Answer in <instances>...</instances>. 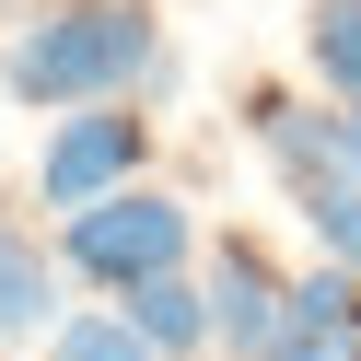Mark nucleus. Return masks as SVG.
<instances>
[{
  "instance_id": "nucleus-1",
  "label": "nucleus",
  "mask_w": 361,
  "mask_h": 361,
  "mask_svg": "<svg viewBox=\"0 0 361 361\" xmlns=\"http://www.w3.org/2000/svg\"><path fill=\"white\" fill-rule=\"evenodd\" d=\"M0 82H12V105H35V117H71V105L164 94L175 59H164L152 0H47V12H24V24H12Z\"/></svg>"
},
{
  "instance_id": "nucleus-2",
  "label": "nucleus",
  "mask_w": 361,
  "mask_h": 361,
  "mask_svg": "<svg viewBox=\"0 0 361 361\" xmlns=\"http://www.w3.org/2000/svg\"><path fill=\"white\" fill-rule=\"evenodd\" d=\"M187 257H198V210H187L175 187H117V198H94V210L59 221V268H71V280H94L105 303H117L128 280L187 268Z\"/></svg>"
},
{
  "instance_id": "nucleus-3",
  "label": "nucleus",
  "mask_w": 361,
  "mask_h": 361,
  "mask_svg": "<svg viewBox=\"0 0 361 361\" xmlns=\"http://www.w3.org/2000/svg\"><path fill=\"white\" fill-rule=\"evenodd\" d=\"M140 164H152V117H140V94H117V105H71V117L35 140V198L71 221V210H94V198L140 187Z\"/></svg>"
},
{
  "instance_id": "nucleus-4",
  "label": "nucleus",
  "mask_w": 361,
  "mask_h": 361,
  "mask_svg": "<svg viewBox=\"0 0 361 361\" xmlns=\"http://www.w3.org/2000/svg\"><path fill=\"white\" fill-rule=\"evenodd\" d=\"M198 280H210V350H221V361H257L268 338L291 326V268L268 257L257 233H221Z\"/></svg>"
},
{
  "instance_id": "nucleus-5",
  "label": "nucleus",
  "mask_w": 361,
  "mask_h": 361,
  "mask_svg": "<svg viewBox=\"0 0 361 361\" xmlns=\"http://www.w3.org/2000/svg\"><path fill=\"white\" fill-rule=\"evenodd\" d=\"M245 140H257L268 175L303 198L314 175H338V105H314V94H245Z\"/></svg>"
},
{
  "instance_id": "nucleus-6",
  "label": "nucleus",
  "mask_w": 361,
  "mask_h": 361,
  "mask_svg": "<svg viewBox=\"0 0 361 361\" xmlns=\"http://www.w3.org/2000/svg\"><path fill=\"white\" fill-rule=\"evenodd\" d=\"M47 326H59V245L24 210H0V350H24Z\"/></svg>"
},
{
  "instance_id": "nucleus-7",
  "label": "nucleus",
  "mask_w": 361,
  "mask_h": 361,
  "mask_svg": "<svg viewBox=\"0 0 361 361\" xmlns=\"http://www.w3.org/2000/svg\"><path fill=\"white\" fill-rule=\"evenodd\" d=\"M117 314H128V326H140L164 361H198V350H210V280H198V268L128 280V291H117Z\"/></svg>"
},
{
  "instance_id": "nucleus-8",
  "label": "nucleus",
  "mask_w": 361,
  "mask_h": 361,
  "mask_svg": "<svg viewBox=\"0 0 361 361\" xmlns=\"http://www.w3.org/2000/svg\"><path fill=\"white\" fill-rule=\"evenodd\" d=\"M303 71L326 105H361V0H314L303 12Z\"/></svg>"
},
{
  "instance_id": "nucleus-9",
  "label": "nucleus",
  "mask_w": 361,
  "mask_h": 361,
  "mask_svg": "<svg viewBox=\"0 0 361 361\" xmlns=\"http://www.w3.org/2000/svg\"><path fill=\"white\" fill-rule=\"evenodd\" d=\"M47 361H164V350H152L117 303H82V314H59V326H47Z\"/></svg>"
},
{
  "instance_id": "nucleus-10",
  "label": "nucleus",
  "mask_w": 361,
  "mask_h": 361,
  "mask_svg": "<svg viewBox=\"0 0 361 361\" xmlns=\"http://www.w3.org/2000/svg\"><path fill=\"white\" fill-rule=\"evenodd\" d=\"M291 210H303V233L326 245L338 268H361V175H314V187L291 198Z\"/></svg>"
},
{
  "instance_id": "nucleus-11",
  "label": "nucleus",
  "mask_w": 361,
  "mask_h": 361,
  "mask_svg": "<svg viewBox=\"0 0 361 361\" xmlns=\"http://www.w3.org/2000/svg\"><path fill=\"white\" fill-rule=\"evenodd\" d=\"M338 175H361V105H338Z\"/></svg>"
}]
</instances>
